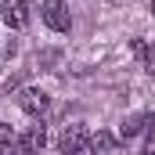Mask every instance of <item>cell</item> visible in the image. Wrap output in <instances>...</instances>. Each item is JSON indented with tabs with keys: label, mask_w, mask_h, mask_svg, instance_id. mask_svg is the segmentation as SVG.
<instances>
[{
	"label": "cell",
	"mask_w": 155,
	"mask_h": 155,
	"mask_svg": "<svg viewBox=\"0 0 155 155\" xmlns=\"http://www.w3.org/2000/svg\"><path fill=\"white\" fill-rule=\"evenodd\" d=\"M116 148V137L108 134V130H97V134H90V141H87V152L90 155H112Z\"/></svg>",
	"instance_id": "52a82bcc"
},
{
	"label": "cell",
	"mask_w": 155,
	"mask_h": 155,
	"mask_svg": "<svg viewBox=\"0 0 155 155\" xmlns=\"http://www.w3.org/2000/svg\"><path fill=\"white\" fill-rule=\"evenodd\" d=\"M4 22L11 25V29H22L25 22H29V7H25V0H4Z\"/></svg>",
	"instance_id": "5b68a950"
},
{
	"label": "cell",
	"mask_w": 155,
	"mask_h": 155,
	"mask_svg": "<svg viewBox=\"0 0 155 155\" xmlns=\"http://www.w3.org/2000/svg\"><path fill=\"white\" fill-rule=\"evenodd\" d=\"M18 152V134L11 130V123H0V155H15Z\"/></svg>",
	"instance_id": "ba28073f"
},
{
	"label": "cell",
	"mask_w": 155,
	"mask_h": 155,
	"mask_svg": "<svg viewBox=\"0 0 155 155\" xmlns=\"http://www.w3.org/2000/svg\"><path fill=\"white\" fill-rule=\"evenodd\" d=\"M43 22H47L54 33H69V29H72V18H69L65 0H43Z\"/></svg>",
	"instance_id": "7a4b0ae2"
},
{
	"label": "cell",
	"mask_w": 155,
	"mask_h": 155,
	"mask_svg": "<svg viewBox=\"0 0 155 155\" xmlns=\"http://www.w3.org/2000/svg\"><path fill=\"white\" fill-rule=\"evenodd\" d=\"M144 61H148V72H152V76H155V43H152V47H148V54H144Z\"/></svg>",
	"instance_id": "9c48e42d"
},
{
	"label": "cell",
	"mask_w": 155,
	"mask_h": 155,
	"mask_svg": "<svg viewBox=\"0 0 155 155\" xmlns=\"http://www.w3.org/2000/svg\"><path fill=\"white\" fill-rule=\"evenodd\" d=\"M18 108L29 112V116H43V112H47V94H43L40 87H25V90H18Z\"/></svg>",
	"instance_id": "3957f363"
},
{
	"label": "cell",
	"mask_w": 155,
	"mask_h": 155,
	"mask_svg": "<svg viewBox=\"0 0 155 155\" xmlns=\"http://www.w3.org/2000/svg\"><path fill=\"white\" fill-rule=\"evenodd\" d=\"M152 116H155V112H141V116H126V119H123V126H119V137H123V141L137 137V134H141V130H144V126L152 123Z\"/></svg>",
	"instance_id": "8992f818"
},
{
	"label": "cell",
	"mask_w": 155,
	"mask_h": 155,
	"mask_svg": "<svg viewBox=\"0 0 155 155\" xmlns=\"http://www.w3.org/2000/svg\"><path fill=\"white\" fill-rule=\"evenodd\" d=\"M152 15H155V0H152Z\"/></svg>",
	"instance_id": "30bf717a"
},
{
	"label": "cell",
	"mask_w": 155,
	"mask_h": 155,
	"mask_svg": "<svg viewBox=\"0 0 155 155\" xmlns=\"http://www.w3.org/2000/svg\"><path fill=\"white\" fill-rule=\"evenodd\" d=\"M87 141H90V130H87L83 123H72V126H65V130L58 134V148H61L65 155L87 152Z\"/></svg>",
	"instance_id": "6da1fadb"
},
{
	"label": "cell",
	"mask_w": 155,
	"mask_h": 155,
	"mask_svg": "<svg viewBox=\"0 0 155 155\" xmlns=\"http://www.w3.org/2000/svg\"><path fill=\"white\" fill-rule=\"evenodd\" d=\"M43 144H47V126H43V123L29 126V130H25V134L18 137V152H25V155L43 152Z\"/></svg>",
	"instance_id": "277c9868"
}]
</instances>
